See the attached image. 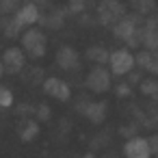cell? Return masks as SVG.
I'll return each mask as SVG.
<instances>
[{
    "mask_svg": "<svg viewBox=\"0 0 158 158\" xmlns=\"http://www.w3.org/2000/svg\"><path fill=\"white\" fill-rule=\"evenodd\" d=\"M22 48L28 56L33 59H41L46 54V48H48V41H46V35L35 28V26H28L24 33H22Z\"/></svg>",
    "mask_w": 158,
    "mask_h": 158,
    "instance_id": "1",
    "label": "cell"
},
{
    "mask_svg": "<svg viewBox=\"0 0 158 158\" xmlns=\"http://www.w3.org/2000/svg\"><path fill=\"white\" fill-rule=\"evenodd\" d=\"M134 63H136V59L128 48H119V50L108 54V69H110L113 76H121V78L128 76L132 72Z\"/></svg>",
    "mask_w": 158,
    "mask_h": 158,
    "instance_id": "2",
    "label": "cell"
},
{
    "mask_svg": "<svg viewBox=\"0 0 158 158\" xmlns=\"http://www.w3.org/2000/svg\"><path fill=\"white\" fill-rule=\"evenodd\" d=\"M113 33L119 39H123L128 46H139L141 44V37H143V31H139L134 18H130V15H126L123 20L119 18L117 24H115V28H113Z\"/></svg>",
    "mask_w": 158,
    "mask_h": 158,
    "instance_id": "3",
    "label": "cell"
},
{
    "mask_svg": "<svg viewBox=\"0 0 158 158\" xmlns=\"http://www.w3.org/2000/svg\"><path fill=\"white\" fill-rule=\"evenodd\" d=\"M110 72L108 69H104V65H95L89 74H87V78H85V85H87V89L89 91H93V93H104L108 87H110Z\"/></svg>",
    "mask_w": 158,
    "mask_h": 158,
    "instance_id": "4",
    "label": "cell"
},
{
    "mask_svg": "<svg viewBox=\"0 0 158 158\" xmlns=\"http://www.w3.org/2000/svg\"><path fill=\"white\" fill-rule=\"evenodd\" d=\"M123 154H126V158H152L149 141L143 139V136H132V139L126 141Z\"/></svg>",
    "mask_w": 158,
    "mask_h": 158,
    "instance_id": "5",
    "label": "cell"
},
{
    "mask_svg": "<svg viewBox=\"0 0 158 158\" xmlns=\"http://www.w3.org/2000/svg\"><path fill=\"white\" fill-rule=\"evenodd\" d=\"M2 65H5V72H11V74H18L22 67H24V63H26V56H24V50L22 48H18V46H11V48H7L5 52H2Z\"/></svg>",
    "mask_w": 158,
    "mask_h": 158,
    "instance_id": "6",
    "label": "cell"
},
{
    "mask_svg": "<svg viewBox=\"0 0 158 158\" xmlns=\"http://www.w3.org/2000/svg\"><path fill=\"white\" fill-rule=\"evenodd\" d=\"M44 91H46L48 95H52L54 100H59V102H67L69 95H72L69 85H67L63 78H56V76L46 78V82H44Z\"/></svg>",
    "mask_w": 158,
    "mask_h": 158,
    "instance_id": "7",
    "label": "cell"
},
{
    "mask_svg": "<svg viewBox=\"0 0 158 158\" xmlns=\"http://www.w3.org/2000/svg\"><path fill=\"white\" fill-rule=\"evenodd\" d=\"M22 28H28V26H35L37 22H39V7L33 2H26V5H22L18 11H15V18H13Z\"/></svg>",
    "mask_w": 158,
    "mask_h": 158,
    "instance_id": "8",
    "label": "cell"
},
{
    "mask_svg": "<svg viewBox=\"0 0 158 158\" xmlns=\"http://www.w3.org/2000/svg\"><path fill=\"white\" fill-rule=\"evenodd\" d=\"M56 63H59L63 69H76L78 63H80V56H78V52H76L74 48L63 46V48L56 52Z\"/></svg>",
    "mask_w": 158,
    "mask_h": 158,
    "instance_id": "9",
    "label": "cell"
},
{
    "mask_svg": "<svg viewBox=\"0 0 158 158\" xmlns=\"http://www.w3.org/2000/svg\"><path fill=\"white\" fill-rule=\"evenodd\" d=\"M121 13H123V9L119 7L117 0H104V5H102V9H100V18H102L104 24L117 22V20L121 18Z\"/></svg>",
    "mask_w": 158,
    "mask_h": 158,
    "instance_id": "10",
    "label": "cell"
},
{
    "mask_svg": "<svg viewBox=\"0 0 158 158\" xmlns=\"http://www.w3.org/2000/svg\"><path fill=\"white\" fill-rule=\"evenodd\" d=\"M82 113L87 115V119H91L93 123L104 121L106 117V106L102 102H87V106H82Z\"/></svg>",
    "mask_w": 158,
    "mask_h": 158,
    "instance_id": "11",
    "label": "cell"
},
{
    "mask_svg": "<svg viewBox=\"0 0 158 158\" xmlns=\"http://www.w3.org/2000/svg\"><path fill=\"white\" fill-rule=\"evenodd\" d=\"M134 59H136V63H139L143 69L158 74V52H147V50H143V52H139Z\"/></svg>",
    "mask_w": 158,
    "mask_h": 158,
    "instance_id": "12",
    "label": "cell"
},
{
    "mask_svg": "<svg viewBox=\"0 0 158 158\" xmlns=\"http://www.w3.org/2000/svg\"><path fill=\"white\" fill-rule=\"evenodd\" d=\"M108 50L106 48H102V46H91L89 50H87V59L89 61H93V63H98V65H104V63H108Z\"/></svg>",
    "mask_w": 158,
    "mask_h": 158,
    "instance_id": "13",
    "label": "cell"
},
{
    "mask_svg": "<svg viewBox=\"0 0 158 158\" xmlns=\"http://www.w3.org/2000/svg\"><path fill=\"white\" fill-rule=\"evenodd\" d=\"M37 134H39V126H37V121H24V123H22V128H20V139H22L24 143L33 141Z\"/></svg>",
    "mask_w": 158,
    "mask_h": 158,
    "instance_id": "14",
    "label": "cell"
},
{
    "mask_svg": "<svg viewBox=\"0 0 158 158\" xmlns=\"http://www.w3.org/2000/svg\"><path fill=\"white\" fill-rule=\"evenodd\" d=\"M13 106V91L9 87H0V108H11Z\"/></svg>",
    "mask_w": 158,
    "mask_h": 158,
    "instance_id": "15",
    "label": "cell"
},
{
    "mask_svg": "<svg viewBox=\"0 0 158 158\" xmlns=\"http://www.w3.org/2000/svg\"><path fill=\"white\" fill-rule=\"evenodd\" d=\"M141 91L145 95H158V82L156 80H143L141 82Z\"/></svg>",
    "mask_w": 158,
    "mask_h": 158,
    "instance_id": "16",
    "label": "cell"
},
{
    "mask_svg": "<svg viewBox=\"0 0 158 158\" xmlns=\"http://www.w3.org/2000/svg\"><path fill=\"white\" fill-rule=\"evenodd\" d=\"M87 2L89 0H69L67 9H69V13H80L82 9H87Z\"/></svg>",
    "mask_w": 158,
    "mask_h": 158,
    "instance_id": "17",
    "label": "cell"
},
{
    "mask_svg": "<svg viewBox=\"0 0 158 158\" xmlns=\"http://www.w3.org/2000/svg\"><path fill=\"white\" fill-rule=\"evenodd\" d=\"M20 0H0V13H9L18 7Z\"/></svg>",
    "mask_w": 158,
    "mask_h": 158,
    "instance_id": "18",
    "label": "cell"
},
{
    "mask_svg": "<svg viewBox=\"0 0 158 158\" xmlns=\"http://www.w3.org/2000/svg\"><path fill=\"white\" fill-rule=\"evenodd\" d=\"M134 2V7L141 11V13H147L149 9H152V5H154V0H132Z\"/></svg>",
    "mask_w": 158,
    "mask_h": 158,
    "instance_id": "19",
    "label": "cell"
},
{
    "mask_svg": "<svg viewBox=\"0 0 158 158\" xmlns=\"http://www.w3.org/2000/svg\"><path fill=\"white\" fill-rule=\"evenodd\" d=\"M128 93H130V85H128V82L117 85V95H128Z\"/></svg>",
    "mask_w": 158,
    "mask_h": 158,
    "instance_id": "20",
    "label": "cell"
},
{
    "mask_svg": "<svg viewBox=\"0 0 158 158\" xmlns=\"http://www.w3.org/2000/svg\"><path fill=\"white\" fill-rule=\"evenodd\" d=\"M37 117H39V119H48V117H50L48 106H39V108H37Z\"/></svg>",
    "mask_w": 158,
    "mask_h": 158,
    "instance_id": "21",
    "label": "cell"
},
{
    "mask_svg": "<svg viewBox=\"0 0 158 158\" xmlns=\"http://www.w3.org/2000/svg\"><path fill=\"white\" fill-rule=\"evenodd\" d=\"M147 141H149L152 154H158V134H156V136H152V139H147Z\"/></svg>",
    "mask_w": 158,
    "mask_h": 158,
    "instance_id": "22",
    "label": "cell"
},
{
    "mask_svg": "<svg viewBox=\"0 0 158 158\" xmlns=\"http://www.w3.org/2000/svg\"><path fill=\"white\" fill-rule=\"evenodd\" d=\"M5 76V65H2V59H0V78Z\"/></svg>",
    "mask_w": 158,
    "mask_h": 158,
    "instance_id": "23",
    "label": "cell"
},
{
    "mask_svg": "<svg viewBox=\"0 0 158 158\" xmlns=\"http://www.w3.org/2000/svg\"><path fill=\"white\" fill-rule=\"evenodd\" d=\"M85 158H93V156H85Z\"/></svg>",
    "mask_w": 158,
    "mask_h": 158,
    "instance_id": "24",
    "label": "cell"
},
{
    "mask_svg": "<svg viewBox=\"0 0 158 158\" xmlns=\"http://www.w3.org/2000/svg\"><path fill=\"white\" fill-rule=\"evenodd\" d=\"M156 158H158V154H156Z\"/></svg>",
    "mask_w": 158,
    "mask_h": 158,
    "instance_id": "25",
    "label": "cell"
}]
</instances>
